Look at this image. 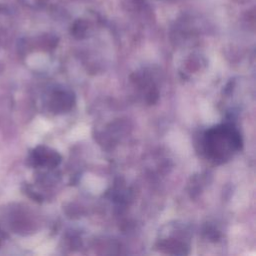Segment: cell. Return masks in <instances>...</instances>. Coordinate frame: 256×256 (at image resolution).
I'll return each mask as SVG.
<instances>
[{"mask_svg":"<svg viewBox=\"0 0 256 256\" xmlns=\"http://www.w3.org/2000/svg\"><path fill=\"white\" fill-rule=\"evenodd\" d=\"M242 147L239 132L228 124L209 129L204 137V150L207 156L217 164L225 163Z\"/></svg>","mask_w":256,"mask_h":256,"instance_id":"obj_1","label":"cell"},{"mask_svg":"<svg viewBox=\"0 0 256 256\" xmlns=\"http://www.w3.org/2000/svg\"><path fill=\"white\" fill-rule=\"evenodd\" d=\"M34 159L38 165L51 168L57 166L61 162V156L57 152L45 147H39L35 151Z\"/></svg>","mask_w":256,"mask_h":256,"instance_id":"obj_2","label":"cell"},{"mask_svg":"<svg viewBox=\"0 0 256 256\" xmlns=\"http://www.w3.org/2000/svg\"><path fill=\"white\" fill-rule=\"evenodd\" d=\"M74 102V96L70 92L58 91L53 95L51 105L55 113H62L69 111L73 107Z\"/></svg>","mask_w":256,"mask_h":256,"instance_id":"obj_3","label":"cell"}]
</instances>
